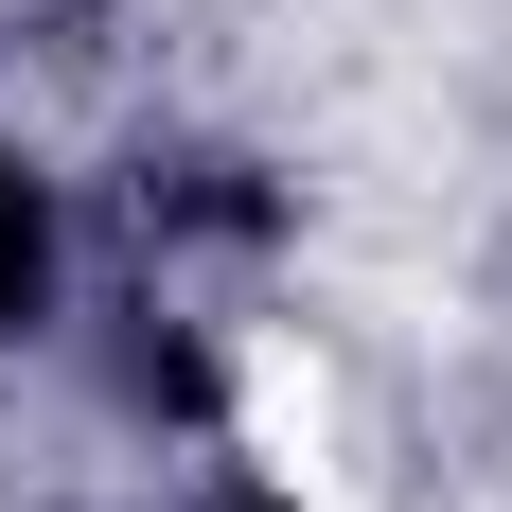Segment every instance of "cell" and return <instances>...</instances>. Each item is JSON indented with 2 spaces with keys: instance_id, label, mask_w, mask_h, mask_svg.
Masks as SVG:
<instances>
[{
  "instance_id": "cell-1",
  "label": "cell",
  "mask_w": 512,
  "mask_h": 512,
  "mask_svg": "<svg viewBox=\"0 0 512 512\" xmlns=\"http://www.w3.org/2000/svg\"><path fill=\"white\" fill-rule=\"evenodd\" d=\"M53 301V212H36V177L0 159V318H36Z\"/></svg>"
}]
</instances>
